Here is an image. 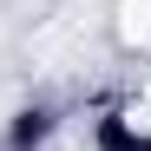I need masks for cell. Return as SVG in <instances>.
<instances>
[{"label":"cell","mask_w":151,"mask_h":151,"mask_svg":"<svg viewBox=\"0 0 151 151\" xmlns=\"http://www.w3.org/2000/svg\"><path fill=\"white\" fill-rule=\"evenodd\" d=\"M118 40L125 46H151V0H118Z\"/></svg>","instance_id":"6da1fadb"}]
</instances>
